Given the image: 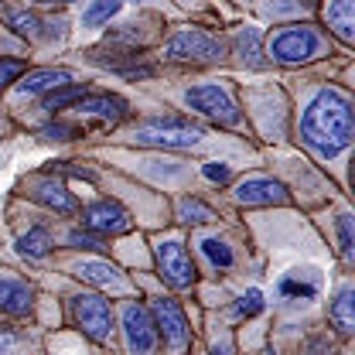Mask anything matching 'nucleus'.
I'll return each instance as SVG.
<instances>
[{"label":"nucleus","instance_id":"33","mask_svg":"<svg viewBox=\"0 0 355 355\" xmlns=\"http://www.w3.org/2000/svg\"><path fill=\"white\" fill-rule=\"evenodd\" d=\"M48 137H51V140H69V133H72V127H65V123H51V127H48Z\"/></svg>","mask_w":355,"mask_h":355},{"label":"nucleus","instance_id":"11","mask_svg":"<svg viewBox=\"0 0 355 355\" xmlns=\"http://www.w3.org/2000/svg\"><path fill=\"white\" fill-rule=\"evenodd\" d=\"M83 219H86V225L96 236H120V232L130 229L127 209L116 205V202H96V205H89L86 212H83Z\"/></svg>","mask_w":355,"mask_h":355},{"label":"nucleus","instance_id":"19","mask_svg":"<svg viewBox=\"0 0 355 355\" xmlns=\"http://www.w3.org/2000/svg\"><path fill=\"white\" fill-rule=\"evenodd\" d=\"M89 92L86 86H76V83H69V86H58L51 89L48 96H44V110L48 113H55V110H65V106H76L79 99H86Z\"/></svg>","mask_w":355,"mask_h":355},{"label":"nucleus","instance_id":"24","mask_svg":"<svg viewBox=\"0 0 355 355\" xmlns=\"http://www.w3.org/2000/svg\"><path fill=\"white\" fill-rule=\"evenodd\" d=\"M236 311L239 314H246V318H253V314H260L263 311V294L253 287V291H246L243 297H239V304H236Z\"/></svg>","mask_w":355,"mask_h":355},{"label":"nucleus","instance_id":"20","mask_svg":"<svg viewBox=\"0 0 355 355\" xmlns=\"http://www.w3.org/2000/svg\"><path fill=\"white\" fill-rule=\"evenodd\" d=\"M17 250H21L24 257H31V260L48 257V250H51V236H48V229H28V232L17 239Z\"/></svg>","mask_w":355,"mask_h":355},{"label":"nucleus","instance_id":"16","mask_svg":"<svg viewBox=\"0 0 355 355\" xmlns=\"http://www.w3.org/2000/svg\"><path fill=\"white\" fill-rule=\"evenodd\" d=\"M328 28H331L345 44H352V38H355V0H331V3H328Z\"/></svg>","mask_w":355,"mask_h":355},{"label":"nucleus","instance_id":"3","mask_svg":"<svg viewBox=\"0 0 355 355\" xmlns=\"http://www.w3.org/2000/svg\"><path fill=\"white\" fill-rule=\"evenodd\" d=\"M266 55L280 65H304L311 58L321 55V38L318 31L301 28V24H291V28H280L273 31V38L266 44Z\"/></svg>","mask_w":355,"mask_h":355},{"label":"nucleus","instance_id":"18","mask_svg":"<svg viewBox=\"0 0 355 355\" xmlns=\"http://www.w3.org/2000/svg\"><path fill=\"white\" fill-rule=\"evenodd\" d=\"M76 106H79V113H96V116H103V120H120L123 110H127V103H123L120 96H86V99H79Z\"/></svg>","mask_w":355,"mask_h":355},{"label":"nucleus","instance_id":"23","mask_svg":"<svg viewBox=\"0 0 355 355\" xmlns=\"http://www.w3.org/2000/svg\"><path fill=\"white\" fill-rule=\"evenodd\" d=\"M178 216L184 222H212L216 219V212H212L209 205H202L198 198H184V202L178 205Z\"/></svg>","mask_w":355,"mask_h":355},{"label":"nucleus","instance_id":"13","mask_svg":"<svg viewBox=\"0 0 355 355\" xmlns=\"http://www.w3.org/2000/svg\"><path fill=\"white\" fill-rule=\"evenodd\" d=\"M31 301H35V291H31L24 280H17V277H0V311L21 318V314L31 311Z\"/></svg>","mask_w":355,"mask_h":355},{"label":"nucleus","instance_id":"4","mask_svg":"<svg viewBox=\"0 0 355 355\" xmlns=\"http://www.w3.org/2000/svg\"><path fill=\"white\" fill-rule=\"evenodd\" d=\"M72 318L92 342H106L113 331V308L103 294H76L72 297Z\"/></svg>","mask_w":355,"mask_h":355},{"label":"nucleus","instance_id":"2","mask_svg":"<svg viewBox=\"0 0 355 355\" xmlns=\"http://www.w3.org/2000/svg\"><path fill=\"white\" fill-rule=\"evenodd\" d=\"M205 133L202 127L181 120V116H154L133 127L137 144H150V147H195Z\"/></svg>","mask_w":355,"mask_h":355},{"label":"nucleus","instance_id":"5","mask_svg":"<svg viewBox=\"0 0 355 355\" xmlns=\"http://www.w3.org/2000/svg\"><path fill=\"white\" fill-rule=\"evenodd\" d=\"M184 103H188L195 113L216 120L222 127L239 123V106H236V99H232L222 86H191L184 92Z\"/></svg>","mask_w":355,"mask_h":355},{"label":"nucleus","instance_id":"22","mask_svg":"<svg viewBox=\"0 0 355 355\" xmlns=\"http://www.w3.org/2000/svg\"><path fill=\"white\" fill-rule=\"evenodd\" d=\"M202 253H205L216 266H222V270H225V266H232V250H229L222 239H216V236L202 239Z\"/></svg>","mask_w":355,"mask_h":355},{"label":"nucleus","instance_id":"12","mask_svg":"<svg viewBox=\"0 0 355 355\" xmlns=\"http://www.w3.org/2000/svg\"><path fill=\"white\" fill-rule=\"evenodd\" d=\"M31 198H35L38 205H44V209L58 212V216H76V212H79L76 195H72L62 181H55V178H42V181H35Z\"/></svg>","mask_w":355,"mask_h":355},{"label":"nucleus","instance_id":"6","mask_svg":"<svg viewBox=\"0 0 355 355\" xmlns=\"http://www.w3.org/2000/svg\"><path fill=\"white\" fill-rule=\"evenodd\" d=\"M164 58H171V62H219L222 42L198 31V28H188V31H178L175 38L164 44Z\"/></svg>","mask_w":355,"mask_h":355},{"label":"nucleus","instance_id":"14","mask_svg":"<svg viewBox=\"0 0 355 355\" xmlns=\"http://www.w3.org/2000/svg\"><path fill=\"white\" fill-rule=\"evenodd\" d=\"M76 277L92 284V287H106V291H123L127 287L123 277L116 273V266L103 263V260H83V263H76Z\"/></svg>","mask_w":355,"mask_h":355},{"label":"nucleus","instance_id":"17","mask_svg":"<svg viewBox=\"0 0 355 355\" xmlns=\"http://www.w3.org/2000/svg\"><path fill=\"white\" fill-rule=\"evenodd\" d=\"M328 318H331V324L338 328V335H352L355 331V294H352V287H342V291H338V297H335L331 308H328Z\"/></svg>","mask_w":355,"mask_h":355},{"label":"nucleus","instance_id":"8","mask_svg":"<svg viewBox=\"0 0 355 355\" xmlns=\"http://www.w3.org/2000/svg\"><path fill=\"white\" fill-rule=\"evenodd\" d=\"M123 338H127V352L130 355H150L157 345V324L150 318V311L144 304L130 301L123 308Z\"/></svg>","mask_w":355,"mask_h":355},{"label":"nucleus","instance_id":"28","mask_svg":"<svg viewBox=\"0 0 355 355\" xmlns=\"http://www.w3.org/2000/svg\"><path fill=\"white\" fill-rule=\"evenodd\" d=\"M280 294L311 301V297H314V287H311V284H297V280H280Z\"/></svg>","mask_w":355,"mask_h":355},{"label":"nucleus","instance_id":"21","mask_svg":"<svg viewBox=\"0 0 355 355\" xmlns=\"http://www.w3.org/2000/svg\"><path fill=\"white\" fill-rule=\"evenodd\" d=\"M120 7H123V0H92L86 7V14H83V21H86L89 28H99V24H106L110 17H116Z\"/></svg>","mask_w":355,"mask_h":355},{"label":"nucleus","instance_id":"7","mask_svg":"<svg viewBox=\"0 0 355 355\" xmlns=\"http://www.w3.org/2000/svg\"><path fill=\"white\" fill-rule=\"evenodd\" d=\"M157 270H161L164 284H171L175 291L191 287V284H195V277H198V270H195V263H191L188 250H184L178 239H164V243H157Z\"/></svg>","mask_w":355,"mask_h":355},{"label":"nucleus","instance_id":"26","mask_svg":"<svg viewBox=\"0 0 355 355\" xmlns=\"http://www.w3.org/2000/svg\"><path fill=\"white\" fill-rule=\"evenodd\" d=\"M338 239H342V257L345 260H352V216H338Z\"/></svg>","mask_w":355,"mask_h":355},{"label":"nucleus","instance_id":"25","mask_svg":"<svg viewBox=\"0 0 355 355\" xmlns=\"http://www.w3.org/2000/svg\"><path fill=\"white\" fill-rule=\"evenodd\" d=\"M257 42H260V35H257L253 28L239 35V55H243V62L250 58V65H260V58H257Z\"/></svg>","mask_w":355,"mask_h":355},{"label":"nucleus","instance_id":"35","mask_svg":"<svg viewBox=\"0 0 355 355\" xmlns=\"http://www.w3.org/2000/svg\"><path fill=\"white\" fill-rule=\"evenodd\" d=\"M38 3H72V0H38Z\"/></svg>","mask_w":355,"mask_h":355},{"label":"nucleus","instance_id":"9","mask_svg":"<svg viewBox=\"0 0 355 355\" xmlns=\"http://www.w3.org/2000/svg\"><path fill=\"white\" fill-rule=\"evenodd\" d=\"M150 318H154L157 331L164 335V342L171 349L188 345V318H184V311L178 308V301H171V297H154L150 301Z\"/></svg>","mask_w":355,"mask_h":355},{"label":"nucleus","instance_id":"37","mask_svg":"<svg viewBox=\"0 0 355 355\" xmlns=\"http://www.w3.org/2000/svg\"><path fill=\"white\" fill-rule=\"evenodd\" d=\"M133 3H140V0H133Z\"/></svg>","mask_w":355,"mask_h":355},{"label":"nucleus","instance_id":"27","mask_svg":"<svg viewBox=\"0 0 355 355\" xmlns=\"http://www.w3.org/2000/svg\"><path fill=\"white\" fill-rule=\"evenodd\" d=\"M10 28L17 35H35L38 31V17L35 14H10Z\"/></svg>","mask_w":355,"mask_h":355},{"label":"nucleus","instance_id":"1","mask_svg":"<svg viewBox=\"0 0 355 355\" xmlns=\"http://www.w3.org/2000/svg\"><path fill=\"white\" fill-rule=\"evenodd\" d=\"M355 116L352 99L342 89H318L314 99L301 113V140L308 144L314 154L335 157L352 144Z\"/></svg>","mask_w":355,"mask_h":355},{"label":"nucleus","instance_id":"15","mask_svg":"<svg viewBox=\"0 0 355 355\" xmlns=\"http://www.w3.org/2000/svg\"><path fill=\"white\" fill-rule=\"evenodd\" d=\"M69 83H72V76L65 69H38V72H31L17 83V92L21 96H42V92H51L58 86H69Z\"/></svg>","mask_w":355,"mask_h":355},{"label":"nucleus","instance_id":"32","mask_svg":"<svg viewBox=\"0 0 355 355\" xmlns=\"http://www.w3.org/2000/svg\"><path fill=\"white\" fill-rule=\"evenodd\" d=\"M202 171H205V178H209V181H219V184H225V181H229V168H225V164H205Z\"/></svg>","mask_w":355,"mask_h":355},{"label":"nucleus","instance_id":"30","mask_svg":"<svg viewBox=\"0 0 355 355\" xmlns=\"http://www.w3.org/2000/svg\"><path fill=\"white\" fill-rule=\"evenodd\" d=\"M21 72H24V65H21V62H14V58L0 62V89L7 86V83H14V79H17Z\"/></svg>","mask_w":355,"mask_h":355},{"label":"nucleus","instance_id":"31","mask_svg":"<svg viewBox=\"0 0 355 355\" xmlns=\"http://www.w3.org/2000/svg\"><path fill=\"white\" fill-rule=\"evenodd\" d=\"M17 345H21V335L10 328H0V355H14Z\"/></svg>","mask_w":355,"mask_h":355},{"label":"nucleus","instance_id":"29","mask_svg":"<svg viewBox=\"0 0 355 355\" xmlns=\"http://www.w3.org/2000/svg\"><path fill=\"white\" fill-rule=\"evenodd\" d=\"M69 243H72V246H83V250H99V246H103L99 236L83 232V229H72V232H69Z\"/></svg>","mask_w":355,"mask_h":355},{"label":"nucleus","instance_id":"36","mask_svg":"<svg viewBox=\"0 0 355 355\" xmlns=\"http://www.w3.org/2000/svg\"><path fill=\"white\" fill-rule=\"evenodd\" d=\"M304 3H318V0H304Z\"/></svg>","mask_w":355,"mask_h":355},{"label":"nucleus","instance_id":"10","mask_svg":"<svg viewBox=\"0 0 355 355\" xmlns=\"http://www.w3.org/2000/svg\"><path fill=\"white\" fill-rule=\"evenodd\" d=\"M236 202L239 205H287V188L273 178H246L236 184Z\"/></svg>","mask_w":355,"mask_h":355},{"label":"nucleus","instance_id":"34","mask_svg":"<svg viewBox=\"0 0 355 355\" xmlns=\"http://www.w3.org/2000/svg\"><path fill=\"white\" fill-rule=\"evenodd\" d=\"M212 355H232V342H229V338L216 342V345H212Z\"/></svg>","mask_w":355,"mask_h":355}]
</instances>
